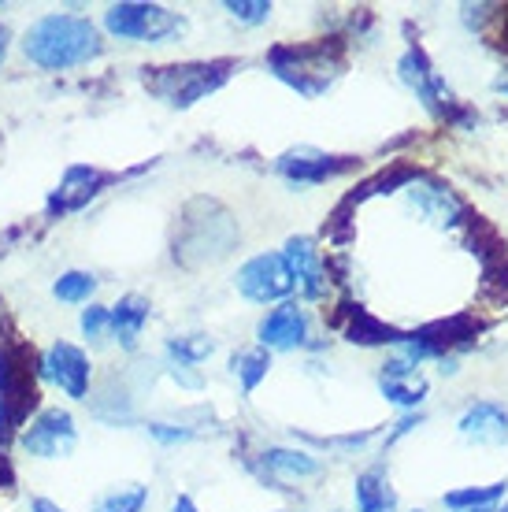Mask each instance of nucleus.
<instances>
[{
	"instance_id": "33",
	"label": "nucleus",
	"mask_w": 508,
	"mask_h": 512,
	"mask_svg": "<svg viewBox=\"0 0 508 512\" xmlns=\"http://www.w3.org/2000/svg\"><path fill=\"white\" fill-rule=\"evenodd\" d=\"M494 90H497V93H508V67L494 78Z\"/></svg>"
},
{
	"instance_id": "8",
	"label": "nucleus",
	"mask_w": 508,
	"mask_h": 512,
	"mask_svg": "<svg viewBox=\"0 0 508 512\" xmlns=\"http://www.w3.org/2000/svg\"><path fill=\"white\" fill-rule=\"evenodd\" d=\"M78 442V427L71 420L67 409H45L38 412V420L23 431V449L30 457H41V461H56L71 453Z\"/></svg>"
},
{
	"instance_id": "32",
	"label": "nucleus",
	"mask_w": 508,
	"mask_h": 512,
	"mask_svg": "<svg viewBox=\"0 0 508 512\" xmlns=\"http://www.w3.org/2000/svg\"><path fill=\"white\" fill-rule=\"evenodd\" d=\"M12 483V468H8V461L0 457V487H8Z\"/></svg>"
},
{
	"instance_id": "30",
	"label": "nucleus",
	"mask_w": 508,
	"mask_h": 512,
	"mask_svg": "<svg viewBox=\"0 0 508 512\" xmlns=\"http://www.w3.org/2000/svg\"><path fill=\"white\" fill-rule=\"evenodd\" d=\"M171 512H201L197 505H193V498L190 494H178L175 498V505H171Z\"/></svg>"
},
{
	"instance_id": "2",
	"label": "nucleus",
	"mask_w": 508,
	"mask_h": 512,
	"mask_svg": "<svg viewBox=\"0 0 508 512\" xmlns=\"http://www.w3.org/2000/svg\"><path fill=\"white\" fill-rule=\"evenodd\" d=\"M267 67L271 75L286 82L290 90L301 97H319L334 86V78L342 75L345 52L342 41H316V45H275L267 52Z\"/></svg>"
},
{
	"instance_id": "11",
	"label": "nucleus",
	"mask_w": 508,
	"mask_h": 512,
	"mask_svg": "<svg viewBox=\"0 0 508 512\" xmlns=\"http://www.w3.org/2000/svg\"><path fill=\"white\" fill-rule=\"evenodd\" d=\"M282 260L293 275V286L308 297V301H319L327 294V264L319 256L316 242L312 238H290L286 249H282Z\"/></svg>"
},
{
	"instance_id": "21",
	"label": "nucleus",
	"mask_w": 508,
	"mask_h": 512,
	"mask_svg": "<svg viewBox=\"0 0 508 512\" xmlns=\"http://www.w3.org/2000/svg\"><path fill=\"white\" fill-rule=\"evenodd\" d=\"M145 505H149V487L127 483V487H115L108 494H101L93 512H145Z\"/></svg>"
},
{
	"instance_id": "13",
	"label": "nucleus",
	"mask_w": 508,
	"mask_h": 512,
	"mask_svg": "<svg viewBox=\"0 0 508 512\" xmlns=\"http://www.w3.org/2000/svg\"><path fill=\"white\" fill-rule=\"evenodd\" d=\"M460 435L475 446H505L508 442V409L497 401H471L460 412Z\"/></svg>"
},
{
	"instance_id": "27",
	"label": "nucleus",
	"mask_w": 508,
	"mask_h": 512,
	"mask_svg": "<svg viewBox=\"0 0 508 512\" xmlns=\"http://www.w3.org/2000/svg\"><path fill=\"white\" fill-rule=\"evenodd\" d=\"M460 12H464V23H468L471 30H483L486 19H494V4H464Z\"/></svg>"
},
{
	"instance_id": "20",
	"label": "nucleus",
	"mask_w": 508,
	"mask_h": 512,
	"mask_svg": "<svg viewBox=\"0 0 508 512\" xmlns=\"http://www.w3.org/2000/svg\"><path fill=\"white\" fill-rule=\"evenodd\" d=\"M216 353V342L204 334H182V338H167V357L175 360L178 368H193Z\"/></svg>"
},
{
	"instance_id": "22",
	"label": "nucleus",
	"mask_w": 508,
	"mask_h": 512,
	"mask_svg": "<svg viewBox=\"0 0 508 512\" xmlns=\"http://www.w3.org/2000/svg\"><path fill=\"white\" fill-rule=\"evenodd\" d=\"M379 390L386 401H394L401 409H420L423 397H427V383L420 375H412V379H379Z\"/></svg>"
},
{
	"instance_id": "26",
	"label": "nucleus",
	"mask_w": 508,
	"mask_h": 512,
	"mask_svg": "<svg viewBox=\"0 0 508 512\" xmlns=\"http://www.w3.org/2000/svg\"><path fill=\"white\" fill-rule=\"evenodd\" d=\"M149 435H153L156 442H164V446H175V442H190L193 431L175 427V423H149Z\"/></svg>"
},
{
	"instance_id": "14",
	"label": "nucleus",
	"mask_w": 508,
	"mask_h": 512,
	"mask_svg": "<svg viewBox=\"0 0 508 512\" xmlns=\"http://www.w3.org/2000/svg\"><path fill=\"white\" fill-rule=\"evenodd\" d=\"M256 472H264L271 490H282L279 475H290V479H316V475H323V461H319L316 453H305V449L267 446L264 453H260V468H256Z\"/></svg>"
},
{
	"instance_id": "5",
	"label": "nucleus",
	"mask_w": 508,
	"mask_h": 512,
	"mask_svg": "<svg viewBox=\"0 0 508 512\" xmlns=\"http://www.w3.org/2000/svg\"><path fill=\"white\" fill-rule=\"evenodd\" d=\"M104 26L112 38L123 41H145V45H167L186 34V19L164 4H145V0H127L112 4L104 12Z\"/></svg>"
},
{
	"instance_id": "12",
	"label": "nucleus",
	"mask_w": 508,
	"mask_h": 512,
	"mask_svg": "<svg viewBox=\"0 0 508 512\" xmlns=\"http://www.w3.org/2000/svg\"><path fill=\"white\" fill-rule=\"evenodd\" d=\"M108 175L104 171H97V167H86V164H75V167H67V175L64 182L56 186V193L49 197V212L56 216H64V212H78V208H86L97 193L108 186Z\"/></svg>"
},
{
	"instance_id": "16",
	"label": "nucleus",
	"mask_w": 508,
	"mask_h": 512,
	"mask_svg": "<svg viewBox=\"0 0 508 512\" xmlns=\"http://www.w3.org/2000/svg\"><path fill=\"white\" fill-rule=\"evenodd\" d=\"M356 512H397V494L390 487V479L382 475V468H368L356 475L353 487Z\"/></svg>"
},
{
	"instance_id": "18",
	"label": "nucleus",
	"mask_w": 508,
	"mask_h": 512,
	"mask_svg": "<svg viewBox=\"0 0 508 512\" xmlns=\"http://www.w3.org/2000/svg\"><path fill=\"white\" fill-rule=\"evenodd\" d=\"M505 494H508V479H501V483H486V487L449 490V494H442V505L453 512H475V509H483V505H497Z\"/></svg>"
},
{
	"instance_id": "3",
	"label": "nucleus",
	"mask_w": 508,
	"mask_h": 512,
	"mask_svg": "<svg viewBox=\"0 0 508 512\" xmlns=\"http://www.w3.org/2000/svg\"><path fill=\"white\" fill-rule=\"evenodd\" d=\"M397 75H401V82H405L408 90L420 97V104L431 112L434 119L453 123L457 130H475L479 116H475L471 108H464V104L453 101V93H449V86L442 82V75L431 67L423 45H408L405 56L397 60Z\"/></svg>"
},
{
	"instance_id": "23",
	"label": "nucleus",
	"mask_w": 508,
	"mask_h": 512,
	"mask_svg": "<svg viewBox=\"0 0 508 512\" xmlns=\"http://www.w3.org/2000/svg\"><path fill=\"white\" fill-rule=\"evenodd\" d=\"M93 290H97V279H93L89 271H64L60 279L52 282V294L60 297V301H67V305H82V301H89Z\"/></svg>"
},
{
	"instance_id": "1",
	"label": "nucleus",
	"mask_w": 508,
	"mask_h": 512,
	"mask_svg": "<svg viewBox=\"0 0 508 512\" xmlns=\"http://www.w3.org/2000/svg\"><path fill=\"white\" fill-rule=\"evenodd\" d=\"M101 49V30L89 23L86 15L71 12L41 15L23 38V52L41 71H67V67L89 64L101 56Z\"/></svg>"
},
{
	"instance_id": "6",
	"label": "nucleus",
	"mask_w": 508,
	"mask_h": 512,
	"mask_svg": "<svg viewBox=\"0 0 508 512\" xmlns=\"http://www.w3.org/2000/svg\"><path fill=\"white\" fill-rule=\"evenodd\" d=\"M234 282H238L242 297H249L256 305L286 301L293 290V275H290V268H286L282 253H260V256H253V260H245Z\"/></svg>"
},
{
	"instance_id": "10",
	"label": "nucleus",
	"mask_w": 508,
	"mask_h": 512,
	"mask_svg": "<svg viewBox=\"0 0 508 512\" xmlns=\"http://www.w3.org/2000/svg\"><path fill=\"white\" fill-rule=\"evenodd\" d=\"M41 372L49 375L52 383L60 386L67 397L86 401L89 379H93V364H89V357L78 346H71V342H56V346L45 353V360H41Z\"/></svg>"
},
{
	"instance_id": "35",
	"label": "nucleus",
	"mask_w": 508,
	"mask_h": 512,
	"mask_svg": "<svg viewBox=\"0 0 508 512\" xmlns=\"http://www.w3.org/2000/svg\"><path fill=\"white\" fill-rule=\"evenodd\" d=\"M416 512H423V509H416Z\"/></svg>"
},
{
	"instance_id": "17",
	"label": "nucleus",
	"mask_w": 508,
	"mask_h": 512,
	"mask_svg": "<svg viewBox=\"0 0 508 512\" xmlns=\"http://www.w3.org/2000/svg\"><path fill=\"white\" fill-rule=\"evenodd\" d=\"M345 338H349L353 346H401L408 334H401L397 327H390V323L375 320L371 312H360V308H356L353 323L345 327Z\"/></svg>"
},
{
	"instance_id": "15",
	"label": "nucleus",
	"mask_w": 508,
	"mask_h": 512,
	"mask_svg": "<svg viewBox=\"0 0 508 512\" xmlns=\"http://www.w3.org/2000/svg\"><path fill=\"white\" fill-rule=\"evenodd\" d=\"M145 323H149V301H145L141 294L119 297V305L112 308V334L119 338V346L123 349L138 346Z\"/></svg>"
},
{
	"instance_id": "31",
	"label": "nucleus",
	"mask_w": 508,
	"mask_h": 512,
	"mask_svg": "<svg viewBox=\"0 0 508 512\" xmlns=\"http://www.w3.org/2000/svg\"><path fill=\"white\" fill-rule=\"evenodd\" d=\"M8 45H12V30L0 23V64H4V56H8Z\"/></svg>"
},
{
	"instance_id": "25",
	"label": "nucleus",
	"mask_w": 508,
	"mask_h": 512,
	"mask_svg": "<svg viewBox=\"0 0 508 512\" xmlns=\"http://www.w3.org/2000/svg\"><path fill=\"white\" fill-rule=\"evenodd\" d=\"M108 331H112V308L89 305L86 312H82V334H86L89 342H101Z\"/></svg>"
},
{
	"instance_id": "29",
	"label": "nucleus",
	"mask_w": 508,
	"mask_h": 512,
	"mask_svg": "<svg viewBox=\"0 0 508 512\" xmlns=\"http://www.w3.org/2000/svg\"><path fill=\"white\" fill-rule=\"evenodd\" d=\"M30 512H67V509H60V505L49 501V498H34L30 501Z\"/></svg>"
},
{
	"instance_id": "7",
	"label": "nucleus",
	"mask_w": 508,
	"mask_h": 512,
	"mask_svg": "<svg viewBox=\"0 0 508 512\" xmlns=\"http://www.w3.org/2000/svg\"><path fill=\"white\" fill-rule=\"evenodd\" d=\"M353 167H356L353 156L319 153L312 145H297V149H290V153H282L275 160V171L286 182H293V186H319V182L338 179V175L353 171Z\"/></svg>"
},
{
	"instance_id": "28",
	"label": "nucleus",
	"mask_w": 508,
	"mask_h": 512,
	"mask_svg": "<svg viewBox=\"0 0 508 512\" xmlns=\"http://www.w3.org/2000/svg\"><path fill=\"white\" fill-rule=\"evenodd\" d=\"M420 423H423V412H408V416H401V420L394 423V431H390V435H386V446H394L397 438L412 435V431H416V427H420Z\"/></svg>"
},
{
	"instance_id": "4",
	"label": "nucleus",
	"mask_w": 508,
	"mask_h": 512,
	"mask_svg": "<svg viewBox=\"0 0 508 512\" xmlns=\"http://www.w3.org/2000/svg\"><path fill=\"white\" fill-rule=\"evenodd\" d=\"M234 60H212V64H175V67H156L153 75H145V90L160 97L171 108H193L204 101L208 93L227 86Z\"/></svg>"
},
{
	"instance_id": "24",
	"label": "nucleus",
	"mask_w": 508,
	"mask_h": 512,
	"mask_svg": "<svg viewBox=\"0 0 508 512\" xmlns=\"http://www.w3.org/2000/svg\"><path fill=\"white\" fill-rule=\"evenodd\" d=\"M223 8L230 12V19H238L245 26H260L271 19V4L267 0H227Z\"/></svg>"
},
{
	"instance_id": "34",
	"label": "nucleus",
	"mask_w": 508,
	"mask_h": 512,
	"mask_svg": "<svg viewBox=\"0 0 508 512\" xmlns=\"http://www.w3.org/2000/svg\"><path fill=\"white\" fill-rule=\"evenodd\" d=\"M475 512H508V501L505 505H501V501H497V505H483V509H475Z\"/></svg>"
},
{
	"instance_id": "9",
	"label": "nucleus",
	"mask_w": 508,
	"mask_h": 512,
	"mask_svg": "<svg viewBox=\"0 0 508 512\" xmlns=\"http://www.w3.org/2000/svg\"><path fill=\"white\" fill-rule=\"evenodd\" d=\"M256 342L260 349H275V353H290L308 342V312L297 301H279L267 312L264 320L256 323Z\"/></svg>"
},
{
	"instance_id": "19",
	"label": "nucleus",
	"mask_w": 508,
	"mask_h": 512,
	"mask_svg": "<svg viewBox=\"0 0 508 512\" xmlns=\"http://www.w3.org/2000/svg\"><path fill=\"white\" fill-rule=\"evenodd\" d=\"M230 368H234L245 394H253L256 386L267 379V372H271V353L267 349H242V353H234Z\"/></svg>"
}]
</instances>
